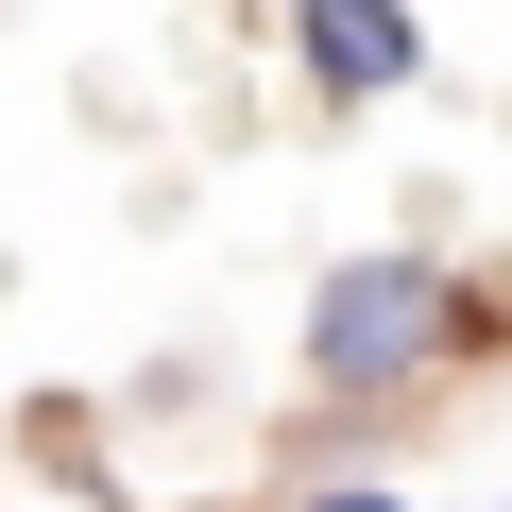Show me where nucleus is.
<instances>
[{
	"instance_id": "1",
	"label": "nucleus",
	"mask_w": 512,
	"mask_h": 512,
	"mask_svg": "<svg viewBox=\"0 0 512 512\" xmlns=\"http://www.w3.org/2000/svg\"><path fill=\"white\" fill-rule=\"evenodd\" d=\"M461 274L444 256H342V274L308 291V376L342 393V410H410L444 359H461Z\"/></svg>"
},
{
	"instance_id": "3",
	"label": "nucleus",
	"mask_w": 512,
	"mask_h": 512,
	"mask_svg": "<svg viewBox=\"0 0 512 512\" xmlns=\"http://www.w3.org/2000/svg\"><path fill=\"white\" fill-rule=\"evenodd\" d=\"M308 512H393V495H376V478H325V495H308Z\"/></svg>"
},
{
	"instance_id": "2",
	"label": "nucleus",
	"mask_w": 512,
	"mask_h": 512,
	"mask_svg": "<svg viewBox=\"0 0 512 512\" xmlns=\"http://www.w3.org/2000/svg\"><path fill=\"white\" fill-rule=\"evenodd\" d=\"M291 52H308L325 103H393L427 35H410V0H291Z\"/></svg>"
}]
</instances>
